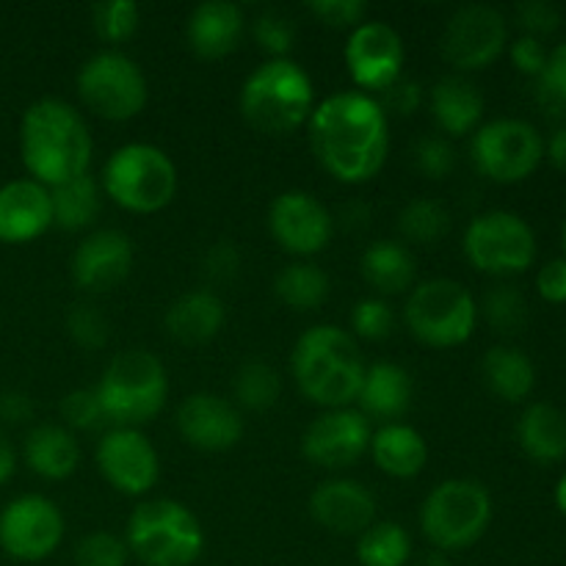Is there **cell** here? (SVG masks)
<instances>
[{
	"label": "cell",
	"instance_id": "cell-1",
	"mask_svg": "<svg viewBox=\"0 0 566 566\" xmlns=\"http://www.w3.org/2000/svg\"><path fill=\"white\" fill-rule=\"evenodd\" d=\"M310 147L332 180L343 186L370 182L390 155V116L379 99L363 92H337L315 103L307 122Z\"/></svg>",
	"mask_w": 566,
	"mask_h": 566
},
{
	"label": "cell",
	"instance_id": "cell-2",
	"mask_svg": "<svg viewBox=\"0 0 566 566\" xmlns=\"http://www.w3.org/2000/svg\"><path fill=\"white\" fill-rule=\"evenodd\" d=\"M94 142L86 119L75 105L59 97L31 103L20 122V158L28 177L44 188L88 175Z\"/></svg>",
	"mask_w": 566,
	"mask_h": 566
},
{
	"label": "cell",
	"instance_id": "cell-3",
	"mask_svg": "<svg viewBox=\"0 0 566 566\" xmlns=\"http://www.w3.org/2000/svg\"><path fill=\"white\" fill-rule=\"evenodd\" d=\"M368 363L359 340L337 324H315L298 335L291 374L298 392L321 409L354 407Z\"/></svg>",
	"mask_w": 566,
	"mask_h": 566
},
{
	"label": "cell",
	"instance_id": "cell-4",
	"mask_svg": "<svg viewBox=\"0 0 566 566\" xmlns=\"http://www.w3.org/2000/svg\"><path fill=\"white\" fill-rule=\"evenodd\" d=\"M238 108L252 130L263 136H291L313 116V77L293 59L263 61L243 81Z\"/></svg>",
	"mask_w": 566,
	"mask_h": 566
},
{
	"label": "cell",
	"instance_id": "cell-5",
	"mask_svg": "<svg viewBox=\"0 0 566 566\" xmlns=\"http://www.w3.org/2000/svg\"><path fill=\"white\" fill-rule=\"evenodd\" d=\"M180 175L166 149L147 142L116 147L99 171V188L116 208L136 216H153L177 197Z\"/></svg>",
	"mask_w": 566,
	"mask_h": 566
},
{
	"label": "cell",
	"instance_id": "cell-6",
	"mask_svg": "<svg viewBox=\"0 0 566 566\" xmlns=\"http://www.w3.org/2000/svg\"><path fill=\"white\" fill-rule=\"evenodd\" d=\"M108 426L142 429L158 418L169 401V374L166 365L147 348L119 352L94 385Z\"/></svg>",
	"mask_w": 566,
	"mask_h": 566
},
{
	"label": "cell",
	"instance_id": "cell-7",
	"mask_svg": "<svg viewBox=\"0 0 566 566\" xmlns=\"http://www.w3.org/2000/svg\"><path fill=\"white\" fill-rule=\"evenodd\" d=\"M125 542L144 566H193L205 553V528L186 503L149 497L127 517Z\"/></svg>",
	"mask_w": 566,
	"mask_h": 566
},
{
	"label": "cell",
	"instance_id": "cell-8",
	"mask_svg": "<svg viewBox=\"0 0 566 566\" xmlns=\"http://www.w3.org/2000/svg\"><path fill=\"white\" fill-rule=\"evenodd\" d=\"M495 503L479 479H446L420 506V531L431 551L462 553L484 539Z\"/></svg>",
	"mask_w": 566,
	"mask_h": 566
},
{
	"label": "cell",
	"instance_id": "cell-9",
	"mask_svg": "<svg viewBox=\"0 0 566 566\" xmlns=\"http://www.w3.org/2000/svg\"><path fill=\"white\" fill-rule=\"evenodd\" d=\"M479 302L451 276L418 282L407 293L403 324L409 335L429 348L464 346L479 329Z\"/></svg>",
	"mask_w": 566,
	"mask_h": 566
},
{
	"label": "cell",
	"instance_id": "cell-10",
	"mask_svg": "<svg viewBox=\"0 0 566 566\" xmlns=\"http://www.w3.org/2000/svg\"><path fill=\"white\" fill-rule=\"evenodd\" d=\"M462 249L475 271L495 280L520 276L536 263V232L514 210H486L470 219Z\"/></svg>",
	"mask_w": 566,
	"mask_h": 566
},
{
	"label": "cell",
	"instance_id": "cell-11",
	"mask_svg": "<svg viewBox=\"0 0 566 566\" xmlns=\"http://www.w3.org/2000/svg\"><path fill=\"white\" fill-rule=\"evenodd\" d=\"M470 160L475 171L497 186H517L545 164V136L539 127L517 116L484 122L470 136Z\"/></svg>",
	"mask_w": 566,
	"mask_h": 566
},
{
	"label": "cell",
	"instance_id": "cell-12",
	"mask_svg": "<svg viewBox=\"0 0 566 566\" xmlns=\"http://www.w3.org/2000/svg\"><path fill=\"white\" fill-rule=\"evenodd\" d=\"M81 103L105 122H130L147 108L149 83L138 61L119 50H103L77 70Z\"/></svg>",
	"mask_w": 566,
	"mask_h": 566
},
{
	"label": "cell",
	"instance_id": "cell-13",
	"mask_svg": "<svg viewBox=\"0 0 566 566\" xmlns=\"http://www.w3.org/2000/svg\"><path fill=\"white\" fill-rule=\"evenodd\" d=\"M440 48L459 75L490 70L509 48L506 14L490 3L459 6L448 17Z\"/></svg>",
	"mask_w": 566,
	"mask_h": 566
},
{
	"label": "cell",
	"instance_id": "cell-14",
	"mask_svg": "<svg viewBox=\"0 0 566 566\" xmlns=\"http://www.w3.org/2000/svg\"><path fill=\"white\" fill-rule=\"evenodd\" d=\"M66 534L59 503L44 495H20L0 509V551L22 564L53 556Z\"/></svg>",
	"mask_w": 566,
	"mask_h": 566
},
{
	"label": "cell",
	"instance_id": "cell-15",
	"mask_svg": "<svg viewBox=\"0 0 566 566\" xmlns=\"http://www.w3.org/2000/svg\"><path fill=\"white\" fill-rule=\"evenodd\" d=\"M343 59H346V70L357 92L379 97L385 88L403 77L407 50H403L401 33L390 22L365 20L363 25L348 31Z\"/></svg>",
	"mask_w": 566,
	"mask_h": 566
},
{
	"label": "cell",
	"instance_id": "cell-16",
	"mask_svg": "<svg viewBox=\"0 0 566 566\" xmlns=\"http://www.w3.org/2000/svg\"><path fill=\"white\" fill-rule=\"evenodd\" d=\"M94 464L114 492L144 497L160 479V457L142 429H105L94 448Z\"/></svg>",
	"mask_w": 566,
	"mask_h": 566
},
{
	"label": "cell",
	"instance_id": "cell-17",
	"mask_svg": "<svg viewBox=\"0 0 566 566\" xmlns=\"http://www.w3.org/2000/svg\"><path fill=\"white\" fill-rule=\"evenodd\" d=\"M269 232L282 252L307 260L329 247L335 219L313 193L282 191L269 208Z\"/></svg>",
	"mask_w": 566,
	"mask_h": 566
},
{
	"label": "cell",
	"instance_id": "cell-18",
	"mask_svg": "<svg viewBox=\"0 0 566 566\" xmlns=\"http://www.w3.org/2000/svg\"><path fill=\"white\" fill-rule=\"evenodd\" d=\"M374 426L357 407L324 409L302 434V457L321 470H346L368 453Z\"/></svg>",
	"mask_w": 566,
	"mask_h": 566
},
{
	"label": "cell",
	"instance_id": "cell-19",
	"mask_svg": "<svg viewBox=\"0 0 566 566\" xmlns=\"http://www.w3.org/2000/svg\"><path fill=\"white\" fill-rule=\"evenodd\" d=\"M175 423L182 440L205 453L232 451L243 440L241 409L216 392H191L182 398Z\"/></svg>",
	"mask_w": 566,
	"mask_h": 566
},
{
	"label": "cell",
	"instance_id": "cell-20",
	"mask_svg": "<svg viewBox=\"0 0 566 566\" xmlns=\"http://www.w3.org/2000/svg\"><path fill=\"white\" fill-rule=\"evenodd\" d=\"M133 252L130 235L122 230H94L72 252V282L86 293H108L130 276Z\"/></svg>",
	"mask_w": 566,
	"mask_h": 566
},
{
	"label": "cell",
	"instance_id": "cell-21",
	"mask_svg": "<svg viewBox=\"0 0 566 566\" xmlns=\"http://www.w3.org/2000/svg\"><path fill=\"white\" fill-rule=\"evenodd\" d=\"M310 517L335 536H363L376 523V497L363 481L326 479L310 495Z\"/></svg>",
	"mask_w": 566,
	"mask_h": 566
},
{
	"label": "cell",
	"instance_id": "cell-22",
	"mask_svg": "<svg viewBox=\"0 0 566 566\" xmlns=\"http://www.w3.org/2000/svg\"><path fill=\"white\" fill-rule=\"evenodd\" d=\"M53 227L50 188L31 177L0 186V243L20 247L42 238Z\"/></svg>",
	"mask_w": 566,
	"mask_h": 566
},
{
	"label": "cell",
	"instance_id": "cell-23",
	"mask_svg": "<svg viewBox=\"0 0 566 566\" xmlns=\"http://www.w3.org/2000/svg\"><path fill=\"white\" fill-rule=\"evenodd\" d=\"M247 31V14L230 0H205L188 14L186 42L193 55L221 61L235 53Z\"/></svg>",
	"mask_w": 566,
	"mask_h": 566
},
{
	"label": "cell",
	"instance_id": "cell-24",
	"mask_svg": "<svg viewBox=\"0 0 566 566\" xmlns=\"http://www.w3.org/2000/svg\"><path fill=\"white\" fill-rule=\"evenodd\" d=\"M434 125L446 138L473 136L484 125L486 99L481 88L464 75H446L429 88L426 97Z\"/></svg>",
	"mask_w": 566,
	"mask_h": 566
},
{
	"label": "cell",
	"instance_id": "cell-25",
	"mask_svg": "<svg viewBox=\"0 0 566 566\" xmlns=\"http://www.w3.org/2000/svg\"><path fill=\"white\" fill-rule=\"evenodd\" d=\"M412 401H415L412 374H409L403 365L381 359V363L368 365L363 387H359V396L354 403H357V409L370 420V423L379 420V423L385 426V423H401V418L409 412Z\"/></svg>",
	"mask_w": 566,
	"mask_h": 566
},
{
	"label": "cell",
	"instance_id": "cell-26",
	"mask_svg": "<svg viewBox=\"0 0 566 566\" xmlns=\"http://www.w3.org/2000/svg\"><path fill=\"white\" fill-rule=\"evenodd\" d=\"M227 324L224 302L210 287H197L169 304L164 315L166 335L182 346H205L216 340Z\"/></svg>",
	"mask_w": 566,
	"mask_h": 566
},
{
	"label": "cell",
	"instance_id": "cell-27",
	"mask_svg": "<svg viewBox=\"0 0 566 566\" xmlns=\"http://www.w3.org/2000/svg\"><path fill=\"white\" fill-rule=\"evenodd\" d=\"M368 453L376 470L396 481L418 479L429 464V442L409 423L379 426L370 437Z\"/></svg>",
	"mask_w": 566,
	"mask_h": 566
},
{
	"label": "cell",
	"instance_id": "cell-28",
	"mask_svg": "<svg viewBox=\"0 0 566 566\" xmlns=\"http://www.w3.org/2000/svg\"><path fill=\"white\" fill-rule=\"evenodd\" d=\"M359 274L379 298L403 296L418 282V260L403 241L381 238V241L365 247L363 258H359Z\"/></svg>",
	"mask_w": 566,
	"mask_h": 566
},
{
	"label": "cell",
	"instance_id": "cell-29",
	"mask_svg": "<svg viewBox=\"0 0 566 566\" xmlns=\"http://www.w3.org/2000/svg\"><path fill=\"white\" fill-rule=\"evenodd\" d=\"M22 459L44 481H64L81 464V442L61 423H39L22 440Z\"/></svg>",
	"mask_w": 566,
	"mask_h": 566
},
{
	"label": "cell",
	"instance_id": "cell-30",
	"mask_svg": "<svg viewBox=\"0 0 566 566\" xmlns=\"http://www.w3.org/2000/svg\"><path fill=\"white\" fill-rule=\"evenodd\" d=\"M517 446L531 462L558 464L566 462V412L556 403L534 401L523 409L517 420Z\"/></svg>",
	"mask_w": 566,
	"mask_h": 566
},
{
	"label": "cell",
	"instance_id": "cell-31",
	"mask_svg": "<svg viewBox=\"0 0 566 566\" xmlns=\"http://www.w3.org/2000/svg\"><path fill=\"white\" fill-rule=\"evenodd\" d=\"M481 379L486 390L506 403L528 401L536 390V365L523 348L517 346H492L481 359Z\"/></svg>",
	"mask_w": 566,
	"mask_h": 566
},
{
	"label": "cell",
	"instance_id": "cell-32",
	"mask_svg": "<svg viewBox=\"0 0 566 566\" xmlns=\"http://www.w3.org/2000/svg\"><path fill=\"white\" fill-rule=\"evenodd\" d=\"M329 293V274L310 260H293L274 276V296L293 313H313L321 304H326Z\"/></svg>",
	"mask_w": 566,
	"mask_h": 566
},
{
	"label": "cell",
	"instance_id": "cell-33",
	"mask_svg": "<svg viewBox=\"0 0 566 566\" xmlns=\"http://www.w3.org/2000/svg\"><path fill=\"white\" fill-rule=\"evenodd\" d=\"M50 199H53V227L64 232H83L97 221L103 208V188L88 171L77 180L50 188Z\"/></svg>",
	"mask_w": 566,
	"mask_h": 566
},
{
	"label": "cell",
	"instance_id": "cell-34",
	"mask_svg": "<svg viewBox=\"0 0 566 566\" xmlns=\"http://www.w3.org/2000/svg\"><path fill=\"white\" fill-rule=\"evenodd\" d=\"M282 396V376L265 359H247L232 376V403L247 412H269Z\"/></svg>",
	"mask_w": 566,
	"mask_h": 566
},
{
	"label": "cell",
	"instance_id": "cell-35",
	"mask_svg": "<svg viewBox=\"0 0 566 566\" xmlns=\"http://www.w3.org/2000/svg\"><path fill=\"white\" fill-rule=\"evenodd\" d=\"M412 558V536L401 523H374L357 536L359 566H409Z\"/></svg>",
	"mask_w": 566,
	"mask_h": 566
},
{
	"label": "cell",
	"instance_id": "cell-36",
	"mask_svg": "<svg viewBox=\"0 0 566 566\" xmlns=\"http://www.w3.org/2000/svg\"><path fill=\"white\" fill-rule=\"evenodd\" d=\"M451 230V213L442 202L431 197L409 199L403 210L398 213V232H401L403 243H415V247H431V243L442 241Z\"/></svg>",
	"mask_w": 566,
	"mask_h": 566
},
{
	"label": "cell",
	"instance_id": "cell-37",
	"mask_svg": "<svg viewBox=\"0 0 566 566\" xmlns=\"http://www.w3.org/2000/svg\"><path fill=\"white\" fill-rule=\"evenodd\" d=\"M479 318H484L497 335H517L528 324V298L512 282L490 287L479 307Z\"/></svg>",
	"mask_w": 566,
	"mask_h": 566
},
{
	"label": "cell",
	"instance_id": "cell-38",
	"mask_svg": "<svg viewBox=\"0 0 566 566\" xmlns=\"http://www.w3.org/2000/svg\"><path fill=\"white\" fill-rule=\"evenodd\" d=\"M92 25L105 44H125L142 25V9L133 0H105L92 9Z\"/></svg>",
	"mask_w": 566,
	"mask_h": 566
},
{
	"label": "cell",
	"instance_id": "cell-39",
	"mask_svg": "<svg viewBox=\"0 0 566 566\" xmlns=\"http://www.w3.org/2000/svg\"><path fill=\"white\" fill-rule=\"evenodd\" d=\"M534 83L539 108L553 119H566V39L551 48L545 70Z\"/></svg>",
	"mask_w": 566,
	"mask_h": 566
},
{
	"label": "cell",
	"instance_id": "cell-40",
	"mask_svg": "<svg viewBox=\"0 0 566 566\" xmlns=\"http://www.w3.org/2000/svg\"><path fill=\"white\" fill-rule=\"evenodd\" d=\"M66 335L83 352H99L111 340V321L94 302H77L66 313Z\"/></svg>",
	"mask_w": 566,
	"mask_h": 566
},
{
	"label": "cell",
	"instance_id": "cell-41",
	"mask_svg": "<svg viewBox=\"0 0 566 566\" xmlns=\"http://www.w3.org/2000/svg\"><path fill=\"white\" fill-rule=\"evenodd\" d=\"M61 412V426L75 431H105L111 429L108 418L103 412V403H99L97 390L94 387H75V390L66 392L59 403Z\"/></svg>",
	"mask_w": 566,
	"mask_h": 566
},
{
	"label": "cell",
	"instance_id": "cell-42",
	"mask_svg": "<svg viewBox=\"0 0 566 566\" xmlns=\"http://www.w3.org/2000/svg\"><path fill=\"white\" fill-rule=\"evenodd\" d=\"M396 310L387 298L379 296H368L359 298L352 310V335L357 340H368V343H381L396 332Z\"/></svg>",
	"mask_w": 566,
	"mask_h": 566
},
{
	"label": "cell",
	"instance_id": "cell-43",
	"mask_svg": "<svg viewBox=\"0 0 566 566\" xmlns=\"http://www.w3.org/2000/svg\"><path fill=\"white\" fill-rule=\"evenodd\" d=\"M252 39L269 59H287L296 44V25L282 11L265 9L252 20Z\"/></svg>",
	"mask_w": 566,
	"mask_h": 566
},
{
	"label": "cell",
	"instance_id": "cell-44",
	"mask_svg": "<svg viewBox=\"0 0 566 566\" xmlns=\"http://www.w3.org/2000/svg\"><path fill=\"white\" fill-rule=\"evenodd\" d=\"M75 566H127L130 551H127L125 536L114 531H92L75 545Z\"/></svg>",
	"mask_w": 566,
	"mask_h": 566
},
{
	"label": "cell",
	"instance_id": "cell-45",
	"mask_svg": "<svg viewBox=\"0 0 566 566\" xmlns=\"http://www.w3.org/2000/svg\"><path fill=\"white\" fill-rule=\"evenodd\" d=\"M415 166L429 180H446L457 169V149L446 136H423L415 144Z\"/></svg>",
	"mask_w": 566,
	"mask_h": 566
},
{
	"label": "cell",
	"instance_id": "cell-46",
	"mask_svg": "<svg viewBox=\"0 0 566 566\" xmlns=\"http://www.w3.org/2000/svg\"><path fill=\"white\" fill-rule=\"evenodd\" d=\"M514 20H517L523 36H534L545 42L547 36L562 28V9L556 3H547V0H525L514 9Z\"/></svg>",
	"mask_w": 566,
	"mask_h": 566
},
{
	"label": "cell",
	"instance_id": "cell-47",
	"mask_svg": "<svg viewBox=\"0 0 566 566\" xmlns=\"http://www.w3.org/2000/svg\"><path fill=\"white\" fill-rule=\"evenodd\" d=\"M307 11L318 22L340 31H354L368 20V3L365 0H310Z\"/></svg>",
	"mask_w": 566,
	"mask_h": 566
},
{
	"label": "cell",
	"instance_id": "cell-48",
	"mask_svg": "<svg viewBox=\"0 0 566 566\" xmlns=\"http://www.w3.org/2000/svg\"><path fill=\"white\" fill-rule=\"evenodd\" d=\"M241 249L232 241H216L202 258V274L210 285H230L241 274Z\"/></svg>",
	"mask_w": 566,
	"mask_h": 566
},
{
	"label": "cell",
	"instance_id": "cell-49",
	"mask_svg": "<svg viewBox=\"0 0 566 566\" xmlns=\"http://www.w3.org/2000/svg\"><path fill=\"white\" fill-rule=\"evenodd\" d=\"M506 50H509V59H512L514 70H517L520 75L531 77V81H536V77L542 75V70H545V64H547V53H551V48H547L542 39L523 36V33H520L517 39H512Z\"/></svg>",
	"mask_w": 566,
	"mask_h": 566
},
{
	"label": "cell",
	"instance_id": "cell-50",
	"mask_svg": "<svg viewBox=\"0 0 566 566\" xmlns=\"http://www.w3.org/2000/svg\"><path fill=\"white\" fill-rule=\"evenodd\" d=\"M376 99H379L381 111H385L387 116H409L423 105V86H420L418 81L401 77V81L392 83L390 88H385Z\"/></svg>",
	"mask_w": 566,
	"mask_h": 566
},
{
	"label": "cell",
	"instance_id": "cell-51",
	"mask_svg": "<svg viewBox=\"0 0 566 566\" xmlns=\"http://www.w3.org/2000/svg\"><path fill=\"white\" fill-rule=\"evenodd\" d=\"M536 293L547 304H566V260L553 258L536 271Z\"/></svg>",
	"mask_w": 566,
	"mask_h": 566
},
{
	"label": "cell",
	"instance_id": "cell-52",
	"mask_svg": "<svg viewBox=\"0 0 566 566\" xmlns=\"http://www.w3.org/2000/svg\"><path fill=\"white\" fill-rule=\"evenodd\" d=\"M33 418V401L31 396L20 390L0 392V420L6 423H28Z\"/></svg>",
	"mask_w": 566,
	"mask_h": 566
},
{
	"label": "cell",
	"instance_id": "cell-53",
	"mask_svg": "<svg viewBox=\"0 0 566 566\" xmlns=\"http://www.w3.org/2000/svg\"><path fill=\"white\" fill-rule=\"evenodd\" d=\"M545 160L553 169L566 171V125L556 127L551 138H545Z\"/></svg>",
	"mask_w": 566,
	"mask_h": 566
},
{
	"label": "cell",
	"instance_id": "cell-54",
	"mask_svg": "<svg viewBox=\"0 0 566 566\" xmlns=\"http://www.w3.org/2000/svg\"><path fill=\"white\" fill-rule=\"evenodd\" d=\"M17 470V453H14V446L9 442V437L0 431V484H6V481H11V475H14Z\"/></svg>",
	"mask_w": 566,
	"mask_h": 566
},
{
	"label": "cell",
	"instance_id": "cell-55",
	"mask_svg": "<svg viewBox=\"0 0 566 566\" xmlns=\"http://www.w3.org/2000/svg\"><path fill=\"white\" fill-rule=\"evenodd\" d=\"M409 566H453V564H451V558L446 556V553L426 551L423 556L412 558V564H409Z\"/></svg>",
	"mask_w": 566,
	"mask_h": 566
},
{
	"label": "cell",
	"instance_id": "cell-56",
	"mask_svg": "<svg viewBox=\"0 0 566 566\" xmlns=\"http://www.w3.org/2000/svg\"><path fill=\"white\" fill-rule=\"evenodd\" d=\"M553 501H556V509L562 517H566V473L558 479L556 490H553Z\"/></svg>",
	"mask_w": 566,
	"mask_h": 566
},
{
	"label": "cell",
	"instance_id": "cell-57",
	"mask_svg": "<svg viewBox=\"0 0 566 566\" xmlns=\"http://www.w3.org/2000/svg\"><path fill=\"white\" fill-rule=\"evenodd\" d=\"M562 249H564L562 258L566 260V216H564V224H562Z\"/></svg>",
	"mask_w": 566,
	"mask_h": 566
}]
</instances>
